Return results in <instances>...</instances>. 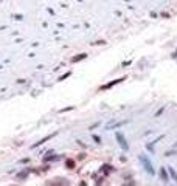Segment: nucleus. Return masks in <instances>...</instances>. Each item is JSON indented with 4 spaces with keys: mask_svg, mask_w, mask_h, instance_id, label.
<instances>
[{
    "mask_svg": "<svg viewBox=\"0 0 177 186\" xmlns=\"http://www.w3.org/2000/svg\"><path fill=\"white\" fill-rule=\"evenodd\" d=\"M142 161H145V166H146V171L149 172V174H154V171H152V166H151V163L148 161V158L146 157H142Z\"/></svg>",
    "mask_w": 177,
    "mask_h": 186,
    "instance_id": "nucleus-1",
    "label": "nucleus"
},
{
    "mask_svg": "<svg viewBox=\"0 0 177 186\" xmlns=\"http://www.w3.org/2000/svg\"><path fill=\"white\" fill-rule=\"evenodd\" d=\"M117 138H120V143H121V146H123L124 149H127V144H126V141L123 140V136H121V135L118 134V135H117Z\"/></svg>",
    "mask_w": 177,
    "mask_h": 186,
    "instance_id": "nucleus-2",
    "label": "nucleus"
},
{
    "mask_svg": "<svg viewBox=\"0 0 177 186\" xmlns=\"http://www.w3.org/2000/svg\"><path fill=\"white\" fill-rule=\"evenodd\" d=\"M162 177H163V180H165V182L168 180V177H166V174H165V169H162Z\"/></svg>",
    "mask_w": 177,
    "mask_h": 186,
    "instance_id": "nucleus-3",
    "label": "nucleus"
},
{
    "mask_svg": "<svg viewBox=\"0 0 177 186\" xmlns=\"http://www.w3.org/2000/svg\"><path fill=\"white\" fill-rule=\"evenodd\" d=\"M171 174H172V177H174V180H177V174H175L172 169H171Z\"/></svg>",
    "mask_w": 177,
    "mask_h": 186,
    "instance_id": "nucleus-4",
    "label": "nucleus"
}]
</instances>
